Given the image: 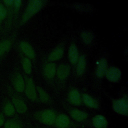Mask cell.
I'll return each instance as SVG.
<instances>
[{
  "label": "cell",
  "mask_w": 128,
  "mask_h": 128,
  "mask_svg": "<svg viewBox=\"0 0 128 128\" xmlns=\"http://www.w3.org/2000/svg\"><path fill=\"white\" fill-rule=\"evenodd\" d=\"M43 2L42 0H33L30 1L22 16V22L24 23L32 16L40 10L43 6Z\"/></svg>",
  "instance_id": "obj_1"
},
{
  "label": "cell",
  "mask_w": 128,
  "mask_h": 128,
  "mask_svg": "<svg viewBox=\"0 0 128 128\" xmlns=\"http://www.w3.org/2000/svg\"><path fill=\"white\" fill-rule=\"evenodd\" d=\"M112 108L117 114L127 116L128 112V102L126 97L116 99L112 101Z\"/></svg>",
  "instance_id": "obj_2"
},
{
  "label": "cell",
  "mask_w": 128,
  "mask_h": 128,
  "mask_svg": "<svg viewBox=\"0 0 128 128\" xmlns=\"http://www.w3.org/2000/svg\"><path fill=\"white\" fill-rule=\"evenodd\" d=\"M56 117V112L50 109L44 110L38 116L39 120L43 124L47 126H51L54 124Z\"/></svg>",
  "instance_id": "obj_3"
},
{
  "label": "cell",
  "mask_w": 128,
  "mask_h": 128,
  "mask_svg": "<svg viewBox=\"0 0 128 128\" xmlns=\"http://www.w3.org/2000/svg\"><path fill=\"white\" fill-rule=\"evenodd\" d=\"M105 76L108 81L112 82H117L121 79L122 72L118 68L112 66L107 69Z\"/></svg>",
  "instance_id": "obj_4"
},
{
  "label": "cell",
  "mask_w": 128,
  "mask_h": 128,
  "mask_svg": "<svg viewBox=\"0 0 128 128\" xmlns=\"http://www.w3.org/2000/svg\"><path fill=\"white\" fill-rule=\"evenodd\" d=\"M24 89L25 92L28 98L32 101L36 100V90L33 80L32 78H28V80Z\"/></svg>",
  "instance_id": "obj_5"
},
{
  "label": "cell",
  "mask_w": 128,
  "mask_h": 128,
  "mask_svg": "<svg viewBox=\"0 0 128 128\" xmlns=\"http://www.w3.org/2000/svg\"><path fill=\"white\" fill-rule=\"evenodd\" d=\"M54 124L58 128H68L70 124V120L66 114H61L56 116Z\"/></svg>",
  "instance_id": "obj_6"
},
{
  "label": "cell",
  "mask_w": 128,
  "mask_h": 128,
  "mask_svg": "<svg viewBox=\"0 0 128 128\" xmlns=\"http://www.w3.org/2000/svg\"><path fill=\"white\" fill-rule=\"evenodd\" d=\"M92 122L94 128H106L108 124L106 118L102 114H96L94 116Z\"/></svg>",
  "instance_id": "obj_7"
},
{
  "label": "cell",
  "mask_w": 128,
  "mask_h": 128,
  "mask_svg": "<svg viewBox=\"0 0 128 128\" xmlns=\"http://www.w3.org/2000/svg\"><path fill=\"white\" fill-rule=\"evenodd\" d=\"M108 69L107 60L104 58H101L98 62L96 70V74L100 78H102L106 74Z\"/></svg>",
  "instance_id": "obj_8"
},
{
  "label": "cell",
  "mask_w": 128,
  "mask_h": 128,
  "mask_svg": "<svg viewBox=\"0 0 128 128\" xmlns=\"http://www.w3.org/2000/svg\"><path fill=\"white\" fill-rule=\"evenodd\" d=\"M68 100L72 104L79 106L82 102V96L79 92L76 89L72 90L68 94Z\"/></svg>",
  "instance_id": "obj_9"
},
{
  "label": "cell",
  "mask_w": 128,
  "mask_h": 128,
  "mask_svg": "<svg viewBox=\"0 0 128 128\" xmlns=\"http://www.w3.org/2000/svg\"><path fill=\"white\" fill-rule=\"evenodd\" d=\"M12 104L16 110L20 114H24L27 111V106L26 104L22 99L14 97L12 98Z\"/></svg>",
  "instance_id": "obj_10"
},
{
  "label": "cell",
  "mask_w": 128,
  "mask_h": 128,
  "mask_svg": "<svg viewBox=\"0 0 128 128\" xmlns=\"http://www.w3.org/2000/svg\"><path fill=\"white\" fill-rule=\"evenodd\" d=\"M70 116L75 120L82 122L87 118L88 115L86 112L82 110L74 108L70 111Z\"/></svg>",
  "instance_id": "obj_11"
},
{
  "label": "cell",
  "mask_w": 128,
  "mask_h": 128,
  "mask_svg": "<svg viewBox=\"0 0 128 128\" xmlns=\"http://www.w3.org/2000/svg\"><path fill=\"white\" fill-rule=\"evenodd\" d=\"M82 100L84 104L88 107L92 109H98V104L97 101L90 95L84 94L82 96Z\"/></svg>",
  "instance_id": "obj_12"
},
{
  "label": "cell",
  "mask_w": 128,
  "mask_h": 128,
  "mask_svg": "<svg viewBox=\"0 0 128 128\" xmlns=\"http://www.w3.org/2000/svg\"><path fill=\"white\" fill-rule=\"evenodd\" d=\"M68 56L71 64H76L79 56L78 48L75 44H72L70 46L68 52Z\"/></svg>",
  "instance_id": "obj_13"
},
{
  "label": "cell",
  "mask_w": 128,
  "mask_h": 128,
  "mask_svg": "<svg viewBox=\"0 0 128 128\" xmlns=\"http://www.w3.org/2000/svg\"><path fill=\"white\" fill-rule=\"evenodd\" d=\"M58 78L60 80H62L66 79L70 73V68L66 64H60L56 71Z\"/></svg>",
  "instance_id": "obj_14"
},
{
  "label": "cell",
  "mask_w": 128,
  "mask_h": 128,
  "mask_svg": "<svg viewBox=\"0 0 128 128\" xmlns=\"http://www.w3.org/2000/svg\"><path fill=\"white\" fill-rule=\"evenodd\" d=\"M20 47L23 52L29 58H34L35 57V52L32 46L28 42H22L20 44Z\"/></svg>",
  "instance_id": "obj_15"
},
{
  "label": "cell",
  "mask_w": 128,
  "mask_h": 128,
  "mask_svg": "<svg viewBox=\"0 0 128 128\" xmlns=\"http://www.w3.org/2000/svg\"><path fill=\"white\" fill-rule=\"evenodd\" d=\"M14 85L16 90L19 92H22L24 90V82L23 78L20 74H17L14 77Z\"/></svg>",
  "instance_id": "obj_16"
},
{
  "label": "cell",
  "mask_w": 128,
  "mask_h": 128,
  "mask_svg": "<svg viewBox=\"0 0 128 128\" xmlns=\"http://www.w3.org/2000/svg\"><path fill=\"white\" fill-rule=\"evenodd\" d=\"M56 66L53 62L47 64L44 68V74L45 76L48 79L52 78L56 74Z\"/></svg>",
  "instance_id": "obj_17"
},
{
  "label": "cell",
  "mask_w": 128,
  "mask_h": 128,
  "mask_svg": "<svg viewBox=\"0 0 128 128\" xmlns=\"http://www.w3.org/2000/svg\"><path fill=\"white\" fill-rule=\"evenodd\" d=\"M86 66L85 56L82 55L79 56L76 62V73L78 76L82 75L84 72Z\"/></svg>",
  "instance_id": "obj_18"
},
{
  "label": "cell",
  "mask_w": 128,
  "mask_h": 128,
  "mask_svg": "<svg viewBox=\"0 0 128 128\" xmlns=\"http://www.w3.org/2000/svg\"><path fill=\"white\" fill-rule=\"evenodd\" d=\"M64 50L61 48H58L53 50L48 56V60L50 62L56 61L62 56Z\"/></svg>",
  "instance_id": "obj_19"
},
{
  "label": "cell",
  "mask_w": 128,
  "mask_h": 128,
  "mask_svg": "<svg viewBox=\"0 0 128 128\" xmlns=\"http://www.w3.org/2000/svg\"><path fill=\"white\" fill-rule=\"evenodd\" d=\"M4 128H22V124L17 119L12 118L4 123Z\"/></svg>",
  "instance_id": "obj_20"
},
{
  "label": "cell",
  "mask_w": 128,
  "mask_h": 128,
  "mask_svg": "<svg viewBox=\"0 0 128 128\" xmlns=\"http://www.w3.org/2000/svg\"><path fill=\"white\" fill-rule=\"evenodd\" d=\"M4 112L6 115L8 116H12L15 112V108L12 104L10 102H6L4 106Z\"/></svg>",
  "instance_id": "obj_21"
},
{
  "label": "cell",
  "mask_w": 128,
  "mask_h": 128,
  "mask_svg": "<svg viewBox=\"0 0 128 128\" xmlns=\"http://www.w3.org/2000/svg\"><path fill=\"white\" fill-rule=\"evenodd\" d=\"M37 91L40 100L43 102H47L49 100V96L46 92L40 86H37Z\"/></svg>",
  "instance_id": "obj_22"
},
{
  "label": "cell",
  "mask_w": 128,
  "mask_h": 128,
  "mask_svg": "<svg viewBox=\"0 0 128 128\" xmlns=\"http://www.w3.org/2000/svg\"><path fill=\"white\" fill-rule=\"evenodd\" d=\"M22 67L24 72L27 74H30L32 72V64L29 58H25L22 60Z\"/></svg>",
  "instance_id": "obj_23"
},
{
  "label": "cell",
  "mask_w": 128,
  "mask_h": 128,
  "mask_svg": "<svg viewBox=\"0 0 128 128\" xmlns=\"http://www.w3.org/2000/svg\"><path fill=\"white\" fill-rule=\"evenodd\" d=\"M81 37L82 41L86 44H90L92 40V34L88 31H84L82 33Z\"/></svg>",
  "instance_id": "obj_24"
},
{
  "label": "cell",
  "mask_w": 128,
  "mask_h": 128,
  "mask_svg": "<svg viewBox=\"0 0 128 128\" xmlns=\"http://www.w3.org/2000/svg\"><path fill=\"white\" fill-rule=\"evenodd\" d=\"M10 42L8 40H4L0 43V56L4 54L10 48Z\"/></svg>",
  "instance_id": "obj_25"
},
{
  "label": "cell",
  "mask_w": 128,
  "mask_h": 128,
  "mask_svg": "<svg viewBox=\"0 0 128 128\" xmlns=\"http://www.w3.org/2000/svg\"><path fill=\"white\" fill-rule=\"evenodd\" d=\"M6 10L3 6L0 4V21L2 20L6 17Z\"/></svg>",
  "instance_id": "obj_26"
},
{
  "label": "cell",
  "mask_w": 128,
  "mask_h": 128,
  "mask_svg": "<svg viewBox=\"0 0 128 128\" xmlns=\"http://www.w3.org/2000/svg\"><path fill=\"white\" fill-rule=\"evenodd\" d=\"M21 4H22V1L20 0H14V7L16 9H18L19 8L20 6H21Z\"/></svg>",
  "instance_id": "obj_27"
},
{
  "label": "cell",
  "mask_w": 128,
  "mask_h": 128,
  "mask_svg": "<svg viewBox=\"0 0 128 128\" xmlns=\"http://www.w3.org/2000/svg\"><path fill=\"white\" fill-rule=\"evenodd\" d=\"M4 115L0 112V128L4 124Z\"/></svg>",
  "instance_id": "obj_28"
},
{
  "label": "cell",
  "mask_w": 128,
  "mask_h": 128,
  "mask_svg": "<svg viewBox=\"0 0 128 128\" xmlns=\"http://www.w3.org/2000/svg\"><path fill=\"white\" fill-rule=\"evenodd\" d=\"M4 2L7 5H12V4H14V0H4Z\"/></svg>",
  "instance_id": "obj_29"
},
{
  "label": "cell",
  "mask_w": 128,
  "mask_h": 128,
  "mask_svg": "<svg viewBox=\"0 0 128 128\" xmlns=\"http://www.w3.org/2000/svg\"></svg>",
  "instance_id": "obj_30"
}]
</instances>
